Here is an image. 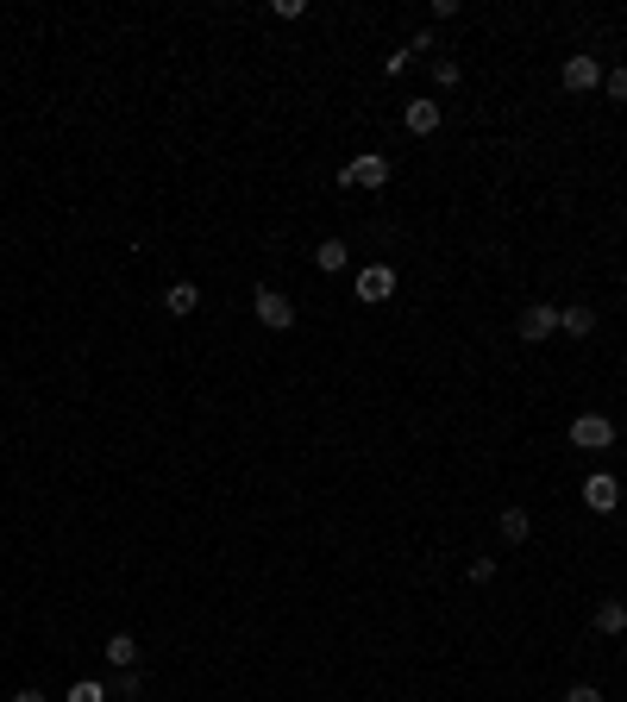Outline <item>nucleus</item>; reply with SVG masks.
Segmentation results:
<instances>
[{
	"instance_id": "9",
	"label": "nucleus",
	"mask_w": 627,
	"mask_h": 702,
	"mask_svg": "<svg viewBox=\"0 0 627 702\" xmlns=\"http://www.w3.org/2000/svg\"><path fill=\"white\" fill-rule=\"evenodd\" d=\"M559 333L590 339L596 333V308H590V301H565V308H559Z\"/></svg>"
},
{
	"instance_id": "17",
	"label": "nucleus",
	"mask_w": 627,
	"mask_h": 702,
	"mask_svg": "<svg viewBox=\"0 0 627 702\" xmlns=\"http://www.w3.org/2000/svg\"><path fill=\"white\" fill-rule=\"evenodd\" d=\"M433 82H439V88H458V82H464V63H458V57H433Z\"/></svg>"
},
{
	"instance_id": "15",
	"label": "nucleus",
	"mask_w": 627,
	"mask_h": 702,
	"mask_svg": "<svg viewBox=\"0 0 627 702\" xmlns=\"http://www.w3.org/2000/svg\"><path fill=\"white\" fill-rule=\"evenodd\" d=\"M113 702H138V696H145V677H138V671H113Z\"/></svg>"
},
{
	"instance_id": "7",
	"label": "nucleus",
	"mask_w": 627,
	"mask_h": 702,
	"mask_svg": "<svg viewBox=\"0 0 627 702\" xmlns=\"http://www.w3.org/2000/svg\"><path fill=\"white\" fill-rule=\"evenodd\" d=\"M584 508H590V514H615V508H621V483H615L609 471L584 477Z\"/></svg>"
},
{
	"instance_id": "13",
	"label": "nucleus",
	"mask_w": 627,
	"mask_h": 702,
	"mask_svg": "<svg viewBox=\"0 0 627 702\" xmlns=\"http://www.w3.org/2000/svg\"><path fill=\"white\" fill-rule=\"evenodd\" d=\"M314 264L327 270V276H339L345 264H352V245H345V239H320V245H314Z\"/></svg>"
},
{
	"instance_id": "10",
	"label": "nucleus",
	"mask_w": 627,
	"mask_h": 702,
	"mask_svg": "<svg viewBox=\"0 0 627 702\" xmlns=\"http://www.w3.org/2000/svg\"><path fill=\"white\" fill-rule=\"evenodd\" d=\"M496 533H502L508 546H527V540H533V514H527V508H502V514H496Z\"/></svg>"
},
{
	"instance_id": "12",
	"label": "nucleus",
	"mask_w": 627,
	"mask_h": 702,
	"mask_svg": "<svg viewBox=\"0 0 627 702\" xmlns=\"http://www.w3.org/2000/svg\"><path fill=\"white\" fill-rule=\"evenodd\" d=\"M590 621H596V634H609V640H615V634H627V602H615V596H609V602H596V615H590Z\"/></svg>"
},
{
	"instance_id": "4",
	"label": "nucleus",
	"mask_w": 627,
	"mask_h": 702,
	"mask_svg": "<svg viewBox=\"0 0 627 702\" xmlns=\"http://www.w3.org/2000/svg\"><path fill=\"white\" fill-rule=\"evenodd\" d=\"M515 333H521L527 345L552 339V333H559V301H527V308H521V320H515Z\"/></svg>"
},
{
	"instance_id": "14",
	"label": "nucleus",
	"mask_w": 627,
	"mask_h": 702,
	"mask_svg": "<svg viewBox=\"0 0 627 702\" xmlns=\"http://www.w3.org/2000/svg\"><path fill=\"white\" fill-rule=\"evenodd\" d=\"M107 665L113 671H138V640L132 634H107Z\"/></svg>"
},
{
	"instance_id": "20",
	"label": "nucleus",
	"mask_w": 627,
	"mask_h": 702,
	"mask_svg": "<svg viewBox=\"0 0 627 702\" xmlns=\"http://www.w3.org/2000/svg\"><path fill=\"white\" fill-rule=\"evenodd\" d=\"M565 702H602V690H596V684H571Z\"/></svg>"
},
{
	"instance_id": "1",
	"label": "nucleus",
	"mask_w": 627,
	"mask_h": 702,
	"mask_svg": "<svg viewBox=\"0 0 627 702\" xmlns=\"http://www.w3.org/2000/svg\"><path fill=\"white\" fill-rule=\"evenodd\" d=\"M339 182H345V189H364V195H377L383 182H389V157H383V151H358V157L339 170Z\"/></svg>"
},
{
	"instance_id": "3",
	"label": "nucleus",
	"mask_w": 627,
	"mask_h": 702,
	"mask_svg": "<svg viewBox=\"0 0 627 702\" xmlns=\"http://www.w3.org/2000/svg\"><path fill=\"white\" fill-rule=\"evenodd\" d=\"M251 314H258V326H270V333H289V326H295V301L283 289H258V295H251Z\"/></svg>"
},
{
	"instance_id": "16",
	"label": "nucleus",
	"mask_w": 627,
	"mask_h": 702,
	"mask_svg": "<svg viewBox=\"0 0 627 702\" xmlns=\"http://www.w3.org/2000/svg\"><path fill=\"white\" fill-rule=\"evenodd\" d=\"M63 702H113V690L107 684H95V677H82V684H69V696Z\"/></svg>"
},
{
	"instance_id": "11",
	"label": "nucleus",
	"mask_w": 627,
	"mask_h": 702,
	"mask_svg": "<svg viewBox=\"0 0 627 702\" xmlns=\"http://www.w3.org/2000/svg\"><path fill=\"white\" fill-rule=\"evenodd\" d=\"M195 308H201V289H195V283H170V289H164V314H170V320H189Z\"/></svg>"
},
{
	"instance_id": "6",
	"label": "nucleus",
	"mask_w": 627,
	"mask_h": 702,
	"mask_svg": "<svg viewBox=\"0 0 627 702\" xmlns=\"http://www.w3.org/2000/svg\"><path fill=\"white\" fill-rule=\"evenodd\" d=\"M352 295L358 301H389V295H396V270H389V264H364L352 276Z\"/></svg>"
},
{
	"instance_id": "21",
	"label": "nucleus",
	"mask_w": 627,
	"mask_h": 702,
	"mask_svg": "<svg viewBox=\"0 0 627 702\" xmlns=\"http://www.w3.org/2000/svg\"><path fill=\"white\" fill-rule=\"evenodd\" d=\"M408 57H414V51L402 44V51H389V57H383V69H389V76H402V69H408Z\"/></svg>"
},
{
	"instance_id": "19",
	"label": "nucleus",
	"mask_w": 627,
	"mask_h": 702,
	"mask_svg": "<svg viewBox=\"0 0 627 702\" xmlns=\"http://www.w3.org/2000/svg\"><path fill=\"white\" fill-rule=\"evenodd\" d=\"M464 577H471V583H490V577H496V558H471V565H464Z\"/></svg>"
},
{
	"instance_id": "22",
	"label": "nucleus",
	"mask_w": 627,
	"mask_h": 702,
	"mask_svg": "<svg viewBox=\"0 0 627 702\" xmlns=\"http://www.w3.org/2000/svg\"><path fill=\"white\" fill-rule=\"evenodd\" d=\"M13 702H44V690H13Z\"/></svg>"
},
{
	"instance_id": "5",
	"label": "nucleus",
	"mask_w": 627,
	"mask_h": 702,
	"mask_svg": "<svg viewBox=\"0 0 627 702\" xmlns=\"http://www.w3.org/2000/svg\"><path fill=\"white\" fill-rule=\"evenodd\" d=\"M559 76H565V88H571V95H590V88H602V63H596L590 51H571Z\"/></svg>"
},
{
	"instance_id": "18",
	"label": "nucleus",
	"mask_w": 627,
	"mask_h": 702,
	"mask_svg": "<svg viewBox=\"0 0 627 702\" xmlns=\"http://www.w3.org/2000/svg\"><path fill=\"white\" fill-rule=\"evenodd\" d=\"M602 95H609V101H627V63L602 69Z\"/></svg>"
},
{
	"instance_id": "8",
	"label": "nucleus",
	"mask_w": 627,
	"mask_h": 702,
	"mask_svg": "<svg viewBox=\"0 0 627 702\" xmlns=\"http://www.w3.org/2000/svg\"><path fill=\"white\" fill-rule=\"evenodd\" d=\"M439 120H446V113H439V101H408V107H402V126H408L414 138H433Z\"/></svg>"
},
{
	"instance_id": "2",
	"label": "nucleus",
	"mask_w": 627,
	"mask_h": 702,
	"mask_svg": "<svg viewBox=\"0 0 627 702\" xmlns=\"http://www.w3.org/2000/svg\"><path fill=\"white\" fill-rule=\"evenodd\" d=\"M571 446L577 452H609L615 446V420L609 414H577L571 420Z\"/></svg>"
}]
</instances>
